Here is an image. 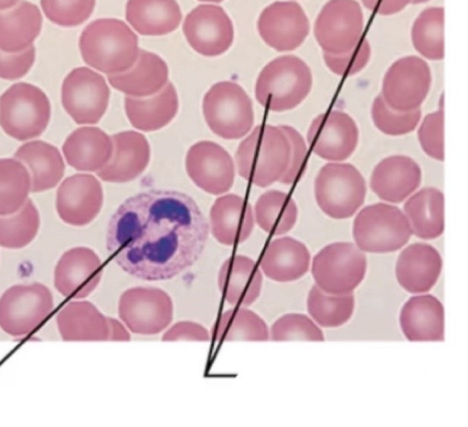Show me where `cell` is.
Listing matches in <instances>:
<instances>
[{"label":"cell","instance_id":"9","mask_svg":"<svg viewBox=\"0 0 468 427\" xmlns=\"http://www.w3.org/2000/svg\"><path fill=\"white\" fill-rule=\"evenodd\" d=\"M367 272L365 252L350 242L332 243L313 260L312 274L316 286L332 295L352 294Z\"/></svg>","mask_w":468,"mask_h":427},{"label":"cell","instance_id":"19","mask_svg":"<svg viewBox=\"0 0 468 427\" xmlns=\"http://www.w3.org/2000/svg\"><path fill=\"white\" fill-rule=\"evenodd\" d=\"M55 286L68 298L81 300L90 296L100 286L102 262L89 247H73L62 255L55 269Z\"/></svg>","mask_w":468,"mask_h":427},{"label":"cell","instance_id":"26","mask_svg":"<svg viewBox=\"0 0 468 427\" xmlns=\"http://www.w3.org/2000/svg\"><path fill=\"white\" fill-rule=\"evenodd\" d=\"M209 221L212 235L227 246L247 241L255 224L251 205L236 194L218 198L211 207Z\"/></svg>","mask_w":468,"mask_h":427},{"label":"cell","instance_id":"44","mask_svg":"<svg viewBox=\"0 0 468 427\" xmlns=\"http://www.w3.org/2000/svg\"><path fill=\"white\" fill-rule=\"evenodd\" d=\"M40 5L52 23L74 27L90 18L96 7V0H40Z\"/></svg>","mask_w":468,"mask_h":427},{"label":"cell","instance_id":"20","mask_svg":"<svg viewBox=\"0 0 468 427\" xmlns=\"http://www.w3.org/2000/svg\"><path fill=\"white\" fill-rule=\"evenodd\" d=\"M103 202L101 182L94 176L78 174L68 178L59 187L57 209L65 224L82 227L99 216Z\"/></svg>","mask_w":468,"mask_h":427},{"label":"cell","instance_id":"18","mask_svg":"<svg viewBox=\"0 0 468 427\" xmlns=\"http://www.w3.org/2000/svg\"><path fill=\"white\" fill-rule=\"evenodd\" d=\"M186 172L193 182L212 195L228 193L235 181V164L220 145L200 141L193 145L186 160Z\"/></svg>","mask_w":468,"mask_h":427},{"label":"cell","instance_id":"16","mask_svg":"<svg viewBox=\"0 0 468 427\" xmlns=\"http://www.w3.org/2000/svg\"><path fill=\"white\" fill-rule=\"evenodd\" d=\"M183 30L189 46L204 57L221 56L233 45V23L220 6H197L186 16Z\"/></svg>","mask_w":468,"mask_h":427},{"label":"cell","instance_id":"14","mask_svg":"<svg viewBox=\"0 0 468 427\" xmlns=\"http://www.w3.org/2000/svg\"><path fill=\"white\" fill-rule=\"evenodd\" d=\"M111 91L101 74L77 68L64 79L62 104L78 124H96L107 111Z\"/></svg>","mask_w":468,"mask_h":427},{"label":"cell","instance_id":"10","mask_svg":"<svg viewBox=\"0 0 468 427\" xmlns=\"http://www.w3.org/2000/svg\"><path fill=\"white\" fill-rule=\"evenodd\" d=\"M55 307L49 287L40 283L16 285L0 297V328L23 338L39 328Z\"/></svg>","mask_w":468,"mask_h":427},{"label":"cell","instance_id":"40","mask_svg":"<svg viewBox=\"0 0 468 427\" xmlns=\"http://www.w3.org/2000/svg\"><path fill=\"white\" fill-rule=\"evenodd\" d=\"M411 38L414 48L424 58L431 61L443 60L444 9L431 7L424 10L414 22Z\"/></svg>","mask_w":468,"mask_h":427},{"label":"cell","instance_id":"11","mask_svg":"<svg viewBox=\"0 0 468 427\" xmlns=\"http://www.w3.org/2000/svg\"><path fill=\"white\" fill-rule=\"evenodd\" d=\"M118 316L129 330L137 335H157L173 323L172 297L154 286H134L120 296Z\"/></svg>","mask_w":468,"mask_h":427},{"label":"cell","instance_id":"25","mask_svg":"<svg viewBox=\"0 0 468 427\" xmlns=\"http://www.w3.org/2000/svg\"><path fill=\"white\" fill-rule=\"evenodd\" d=\"M401 330L410 341H443L445 311L439 298L418 294L409 298L399 315Z\"/></svg>","mask_w":468,"mask_h":427},{"label":"cell","instance_id":"43","mask_svg":"<svg viewBox=\"0 0 468 427\" xmlns=\"http://www.w3.org/2000/svg\"><path fill=\"white\" fill-rule=\"evenodd\" d=\"M273 341H324V334L320 327L303 314H287L277 319L270 330Z\"/></svg>","mask_w":468,"mask_h":427},{"label":"cell","instance_id":"33","mask_svg":"<svg viewBox=\"0 0 468 427\" xmlns=\"http://www.w3.org/2000/svg\"><path fill=\"white\" fill-rule=\"evenodd\" d=\"M58 331L65 341H108L109 323L98 307L88 301L66 305L57 317Z\"/></svg>","mask_w":468,"mask_h":427},{"label":"cell","instance_id":"38","mask_svg":"<svg viewBox=\"0 0 468 427\" xmlns=\"http://www.w3.org/2000/svg\"><path fill=\"white\" fill-rule=\"evenodd\" d=\"M354 294L332 295L314 285L309 293L307 308L312 319L320 327L335 328L348 323L354 316Z\"/></svg>","mask_w":468,"mask_h":427},{"label":"cell","instance_id":"28","mask_svg":"<svg viewBox=\"0 0 468 427\" xmlns=\"http://www.w3.org/2000/svg\"><path fill=\"white\" fill-rule=\"evenodd\" d=\"M108 80L114 89L126 97L148 98L165 87L168 68L157 55L140 49L138 59L132 68L120 74L108 75Z\"/></svg>","mask_w":468,"mask_h":427},{"label":"cell","instance_id":"2","mask_svg":"<svg viewBox=\"0 0 468 427\" xmlns=\"http://www.w3.org/2000/svg\"><path fill=\"white\" fill-rule=\"evenodd\" d=\"M79 47L85 64L115 75L132 68L139 57L138 36L123 21L99 19L82 31Z\"/></svg>","mask_w":468,"mask_h":427},{"label":"cell","instance_id":"52","mask_svg":"<svg viewBox=\"0 0 468 427\" xmlns=\"http://www.w3.org/2000/svg\"><path fill=\"white\" fill-rule=\"evenodd\" d=\"M19 0H0V11H6L14 7Z\"/></svg>","mask_w":468,"mask_h":427},{"label":"cell","instance_id":"54","mask_svg":"<svg viewBox=\"0 0 468 427\" xmlns=\"http://www.w3.org/2000/svg\"><path fill=\"white\" fill-rule=\"evenodd\" d=\"M198 2L219 4L224 2V0H198Z\"/></svg>","mask_w":468,"mask_h":427},{"label":"cell","instance_id":"34","mask_svg":"<svg viewBox=\"0 0 468 427\" xmlns=\"http://www.w3.org/2000/svg\"><path fill=\"white\" fill-rule=\"evenodd\" d=\"M15 157L28 169L33 193H42L55 188L65 174V163L61 153L49 143L28 142L18 149Z\"/></svg>","mask_w":468,"mask_h":427},{"label":"cell","instance_id":"47","mask_svg":"<svg viewBox=\"0 0 468 427\" xmlns=\"http://www.w3.org/2000/svg\"><path fill=\"white\" fill-rule=\"evenodd\" d=\"M279 127L287 136L291 145L290 162L280 182L284 185H292L305 173L308 147L303 137L293 127L288 125H280Z\"/></svg>","mask_w":468,"mask_h":427},{"label":"cell","instance_id":"15","mask_svg":"<svg viewBox=\"0 0 468 427\" xmlns=\"http://www.w3.org/2000/svg\"><path fill=\"white\" fill-rule=\"evenodd\" d=\"M359 128L347 113L333 110L318 115L312 122L308 142L318 157L339 162L349 159L359 143Z\"/></svg>","mask_w":468,"mask_h":427},{"label":"cell","instance_id":"36","mask_svg":"<svg viewBox=\"0 0 468 427\" xmlns=\"http://www.w3.org/2000/svg\"><path fill=\"white\" fill-rule=\"evenodd\" d=\"M299 219V208L287 193L272 190L263 193L255 203L254 220L266 233L284 235L293 229Z\"/></svg>","mask_w":468,"mask_h":427},{"label":"cell","instance_id":"46","mask_svg":"<svg viewBox=\"0 0 468 427\" xmlns=\"http://www.w3.org/2000/svg\"><path fill=\"white\" fill-rule=\"evenodd\" d=\"M371 48L367 38L362 37L359 44L348 53L343 55H324L327 68L335 75L352 77L361 72L368 64Z\"/></svg>","mask_w":468,"mask_h":427},{"label":"cell","instance_id":"24","mask_svg":"<svg viewBox=\"0 0 468 427\" xmlns=\"http://www.w3.org/2000/svg\"><path fill=\"white\" fill-rule=\"evenodd\" d=\"M218 286L225 301L233 307H249L263 288V275L255 262L238 255L228 259L218 274Z\"/></svg>","mask_w":468,"mask_h":427},{"label":"cell","instance_id":"17","mask_svg":"<svg viewBox=\"0 0 468 427\" xmlns=\"http://www.w3.org/2000/svg\"><path fill=\"white\" fill-rule=\"evenodd\" d=\"M258 28L267 46L283 53L300 48L310 33L311 26L299 4L278 2L262 12Z\"/></svg>","mask_w":468,"mask_h":427},{"label":"cell","instance_id":"6","mask_svg":"<svg viewBox=\"0 0 468 427\" xmlns=\"http://www.w3.org/2000/svg\"><path fill=\"white\" fill-rule=\"evenodd\" d=\"M51 104L46 93L25 82L14 84L0 98V127L15 140L26 141L47 130Z\"/></svg>","mask_w":468,"mask_h":427},{"label":"cell","instance_id":"49","mask_svg":"<svg viewBox=\"0 0 468 427\" xmlns=\"http://www.w3.org/2000/svg\"><path fill=\"white\" fill-rule=\"evenodd\" d=\"M163 341H208L210 334L202 325L194 321H180L170 327L162 336Z\"/></svg>","mask_w":468,"mask_h":427},{"label":"cell","instance_id":"27","mask_svg":"<svg viewBox=\"0 0 468 427\" xmlns=\"http://www.w3.org/2000/svg\"><path fill=\"white\" fill-rule=\"evenodd\" d=\"M311 261V252L304 243L285 236L272 241L267 246L261 262V270L271 280L290 283L307 275Z\"/></svg>","mask_w":468,"mask_h":427},{"label":"cell","instance_id":"30","mask_svg":"<svg viewBox=\"0 0 468 427\" xmlns=\"http://www.w3.org/2000/svg\"><path fill=\"white\" fill-rule=\"evenodd\" d=\"M403 212L412 235L422 240H435L445 230V199L437 188H423L410 195Z\"/></svg>","mask_w":468,"mask_h":427},{"label":"cell","instance_id":"23","mask_svg":"<svg viewBox=\"0 0 468 427\" xmlns=\"http://www.w3.org/2000/svg\"><path fill=\"white\" fill-rule=\"evenodd\" d=\"M113 149L110 161L97 175L106 182L126 183L139 178L151 159L146 138L135 131L121 132L112 137Z\"/></svg>","mask_w":468,"mask_h":427},{"label":"cell","instance_id":"22","mask_svg":"<svg viewBox=\"0 0 468 427\" xmlns=\"http://www.w3.org/2000/svg\"><path fill=\"white\" fill-rule=\"evenodd\" d=\"M441 253L433 245L414 243L399 255L396 276L402 288L411 294H424L432 290L442 273Z\"/></svg>","mask_w":468,"mask_h":427},{"label":"cell","instance_id":"13","mask_svg":"<svg viewBox=\"0 0 468 427\" xmlns=\"http://www.w3.org/2000/svg\"><path fill=\"white\" fill-rule=\"evenodd\" d=\"M432 85V73L427 62L418 57H406L396 61L382 81L381 97L398 111L420 109Z\"/></svg>","mask_w":468,"mask_h":427},{"label":"cell","instance_id":"39","mask_svg":"<svg viewBox=\"0 0 468 427\" xmlns=\"http://www.w3.org/2000/svg\"><path fill=\"white\" fill-rule=\"evenodd\" d=\"M31 179L27 168L16 159H0V216L19 211L28 200Z\"/></svg>","mask_w":468,"mask_h":427},{"label":"cell","instance_id":"7","mask_svg":"<svg viewBox=\"0 0 468 427\" xmlns=\"http://www.w3.org/2000/svg\"><path fill=\"white\" fill-rule=\"evenodd\" d=\"M353 235L365 253L388 254L403 248L412 233L404 212L396 205L377 203L363 208L355 219Z\"/></svg>","mask_w":468,"mask_h":427},{"label":"cell","instance_id":"32","mask_svg":"<svg viewBox=\"0 0 468 427\" xmlns=\"http://www.w3.org/2000/svg\"><path fill=\"white\" fill-rule=\"evenodd\" d=\"M127 22L143 36H165L176 31L183 19L176 0H129Z\"/></svg>","mask_w":468,"mask_h":427},{"label":"cell","instance_id":"29","mask_svg":"<svg viewBox=\"0 0 468 427\" xmlns=\"http://www.w3.org/2000/svg\"><path fill=\"white\" fill-rule=\"evenodd\" d=\"M124 108L127 118L136 130L154 132L162 130L176 117L179 111V98L172 82L157 94L137 99L126 97Z\"/></svg>","mask_w":468,"mask_h":427},{"label":"cell","instance_id":"45","mask_svg":"<svg viewBox=\"0 0 468 427\" xmlns=\"http://www.w3.org/2000/svg\"><path fill=\"white\" fill-rule=\"evenodd\" d=\"M418 140L425 154L434 160L444 161V112L442 109L425 116L418 130Z\"/></svg>","mask_w":468,"mask_h":427},{"label":"cell","instance_id":"8","mask_svg":"<svg viewBox=\"0 0 468 427\" xmlns=\"http://www.w3.org/2000/svg\"><path fill=\"white\" fill-rule=\"evenodd\" d=\"M203 114L209 130L228 141L242 139L254 123L250 97L233 81L218 82L208 90L203 100Z\"/></svg>","mask_w":468,"mask_h":427},{"label":"cell","instance_id":"3","mask_svg":"<svg viewBox=\"0 0 468 427\" xmlns=\"http://www.w3.org/2000/svg\"><path fill=\"white\" fill-rule=\"evenodd\" d=\"M290 155L289 140L279 126L259 125L237 150L238 172L250 183L267 188L282 180Z\"/></svg>","mask_w":468,"mask_h":427},{"label":"cell","instance_id":"5","mask_svg":"<svg viewBox=\"0 0 468 427\" xmlns=\"http://www.w3.org/2000/svg\"><path fill=\"white\" fill-rule=\"evenodd\" d=\"M367 191L360 171L343 161L323 166L314 182L318 206L327 217L337 221L356 215L366 201Z\"/></svg>","mask_w":468,"mask_h":427},{"label":"cell","instance_id":"35","mask_svg":"<svg viewBox=\"0 0 468 427\" xmlns=\"http://www.w3.org/2000/svg\"><path fill=\"white\" fill-rule=\"evenodd\" d=\"M42 16L33 4L23 0L7 12H0V50L21 53L33 46L42 27Z\"/></svg>","mask_w":468,"mask_h":427},{"label":"cell","instance_id":"1","mask_svg":"<svg viewBox=\"0 0 468 427\" xmlns=\"http://www.w3.org/2000/svg\"><path fill=\"white\" fill-rule=\"evenodd\" d=\"M209 225L196 201L151 190L126 199L107 231V249L126 274L144 281L173 279L201 257Z\"/></svg>","mask_w":468,"mask_h":427},{"label":"cell","instance_id":"42","mask_svg":"<svg viewBox=\"0 0 468 427\" xmlns=\"http://www.w3.org/2000/svg\"><path fill=\"white\" fill-rule=\"evenodd\" d=\"M371 115L374 125L382 134L400 137L416 130L421 118V111L420 109L409 112L395 110L379 95L373 102Z\"/></svg>","mask_w":468,"mask_h":427},{"label":"cell","instance_id":"12","mask_svg":"<svg viewBox=\"0 0 468 427\" xmlns=\"http://www.w3.org/2000/svg\"><path fill=\"white\" fill-rule=\"evenodd\" d=\"M364 14L356 0H329L319 14L314 36L328 55H343L354 49L362 39Z\"/></svg>","mask_w":468,"mask_h":427},{"label":"cell","instance_id":"21","mask_svg":"<svg viewBox=\"0 0 468 427\" xmlns=\"http://www.w3.org/2000/svg\"><path fill=\"white\" fill-rule=\"evenodd\" d=\"M421 182V169L410 157L393 155L380 161L370 177L372 192L382 201L401 203Z\"/></svg>","mask_w":468,"mask_h":427},{"label":"cell","instance_id":"41","mask_svg":"<svg viewBox=\"0 0 468 427\" xmlns=\"http://www.w3.org/2000/svg\"><path fill=\"white\" fill-rule=\"evenodd\" d=\"M40 225L39 214L31 200L9 216H0V246L20 249L37 236Z\"/></svg>","mask_w":468,"mask_h":427},{"label":"cell","instance_id":"51","mask_svg":"<svg viewBox=\"0 0 468 427\" xmlns=\"http://www.w3.org/2000/svg\"><path fill=\"white\" fill-rule=\"evenodd\" d=\"M109 338L108 341H131L132 335L129 328L118 319L109 318Z\"/></svg>","mask_w":468,"mask_h":427},{"label":"cell","instance_id":"48","mask_svg":"<svg viewBox=\"0 0 468 427\" xmlns=\"http://www.w3.org/2000/svg\"><path fill=\"white\" fill-rule=\"evenodd\" d=\"M35 59L36 49L33 46L15 54L0 50V78L16 80L23 78L33 67Z\"/></svg>","mask_w":468,"mask_h":427},{"label":"cell","instance_id":"50","mask_svg":"<svg viewBox=\"0 0 468 427\" xmlns=\"http://www.w3.org/2000/svg\"><path fill=\"white\" fill-rule=\"evenodd\" d=\"M411 0H362L364 6L379 16H394L403 11Z\"/></svg>","mask_w":468,"mask_h":427},{"label":"cell","instance_id":"37","mask_svg":"<svg viewBox=\"0 0 468 427\" xmlns=\"http://www.w3.org/2000/svg\"><path fill=\"white\" fill-rule=\"evenodd\" d=\"M216 339L224 341H268L271 334L265 320L247 307L226 311L217 324Z\"/></svg>","mask_w":468,"mask_h":427},{"label":"cell","instance_id":"53","mask_svg":"<svg viewBox=\"0 0 468 427\" xmlns=\"http://www.w3.org/2000/svg\"><path fill=\"white\" fill-rule=\"evenodd\" d=\"M430 0H411L410 4L412 5H421L425 3H429Z\"/></svg>","mask_w":468,"mask_h":427},{"label":"cell","instance_id":"31","mask_svg":"<svg viewBox=\"0 0 468 427\" xmlns=\"http://www.w3.org/2000/svg\"><path fill=\"white\" fill-rule=\"evenodd\" d=\"M112 140L98 127H81L65 141L63 153L68 163L78 171L98 172L110 161Z\"/></svg>","mask_w":468,"mask_h":427},{"label":"cell","instance_id":"4","mask_svg":"<svg viewBox=\"0 0 468 427\" xmlns=\"http://www.w3.org/2000/svg\"><path fill=\"white\" fill-rule=\"evenodd\" d=\"M313 85L310 67L300 57L284 56L263 68L255 84V97L271 111H288L308 98Z\"/></svg>","mask_w":468,"mask_h":427}]
</instances>
